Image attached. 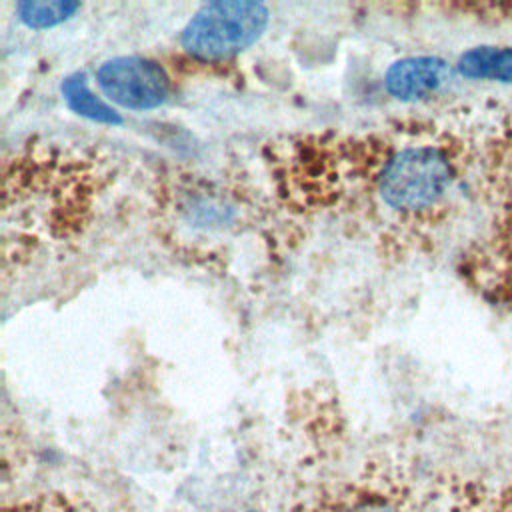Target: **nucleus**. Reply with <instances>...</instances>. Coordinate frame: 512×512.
Returning <instances> with one entry per match:
<instances>
[{
	"instance_id": "obj_2",
	"label": "nucleus",
	"mask_w": 512,
	"mask_h": 512,
	"mask_svg": "<svg viewBox=\"0 0 512 512\" xmlns=\"http://www.w3.org/2000/svg\"><path fill=\"white\" fill-rule=\"evenodd\" d=\"M488 226L476 254V280L496 306L512 308V116L496 122L480 146Z\"/></svg>"
},
{
	"instance_id": "obj_7",
	"label": "nucleus",
	"mask_w": 512,
	"mask_h": 512,
	"mask_svg": "<svg viewBox=\"0 0 512 512\" xmlns=\"http://www.w3.org/2000/svg\"><path fill=\"white\" fill-rule=\"evenodd\" d=\"M60 90L68 108L74 110L76 114L102 124H112V126L122 124V116L88 88L84 72H74L66 76Z\"/></svg>"
},
{
	"instance_id": "obj_6",
	"label": "nucleus",
	"mask_w": 512,
	"mask_h": 512,
	"mask_svg": "<svg viewBox=\"0 0 512 512\" xmlns=\"http://www.w3.org/2000/svg\"><path fill=\"white\" fill-rule=\"evenodd\" d=\"M472 80L512 82V46H476L466 50L456 64Z\"/></svg>"
},
{
	"instance_id": "obj_9",
	"label": "nucleus",
	"mask_w": 512,
	"mask_h": 512,
	"mask_svg": "<svg viewBox=\"0 0 512 512\" xmlns=\"http://www.w3.org/2000/svg\"><path fill=\"white\" fill-rule=\"evenodd\" d=\"M316 512H418L404 500L386 494H350L336 496Z\"/></svg>"
},
{
	"instance_id": "obj_1",
	"label": "nucleus",
	"mask_w": 512,
	"mask_h": 512,
	"mask_svg": "<svg viewBox=\"0 0 512 512\" xmlns=\"http://www.w3.org/2000/svg\"><path fill=\"white\" fill-rule=\"evenodd\" d=\"M480 146L458 138L406 144L382 166L378 190L402 214H432L456 190L462 174L480 162Z\"/></svg>"
},
{
	"instance_id": "obj_8",
	"label": "nucleus",
	"mask_w": 512,
	"mask_h": 512,
	"mask_svg": "<svg viewBox=\"0 0 512 512\" xmlns=\"http://www.w3.org/2000/svg\"><path fill=\"white\" fill-rule=\"evenodd\" d=\"M80 10V2L72 0H24L16 4L18 18L34 30H44L62 24Z\"/></svg>"
},
{
	"instance_id": "obj_5",
	"label": "nucleus",
	"mask_w": 512,
	"mask_h": 512,
	"mask_svg": "<svg viewBox=\"0 0 512 512\" xmlns=\"http://www.w3.org/2000/svg\"><path fill=\"white\" fill-rule=\"evenodd\" d=\"M452 76L448 62L440 56H408L388 66L386 90L398 100H422L438 92Z\"/></svg>"
},
{
	"instance_id": "obj_3",
	"label": "nucleus",
	"mask_w": 512,
	"mask_h": 512,
	"mask_svg": "<svg viewBox=\"0 0 512 512\" xmlns=\"http://www.w3.org/2000/svg\"><path fill=\"white\" fill-rule=\"evenodd\" d=\"M270 12L254 0H216L196 10L182 30V48L200 60L230 58L266 30Z\"/></svg>"
},
{
	"instance_id": "obj_4",
	"label": "nucleus",
	"mask_w": 512,
	"mask_h": 512,
	"mask_svg": "<svg viewBox=\"0 0 512 512\" xmlns=\"http://www.w3.org/2000/svg\"><path fill=\"white\" fill-rule=\"evenodd\" d=\"M96 82L112 102L130 110L158 108L170 90L164 68L142 56H116L102 62Z\"/></svg>"
}]
</instances>
